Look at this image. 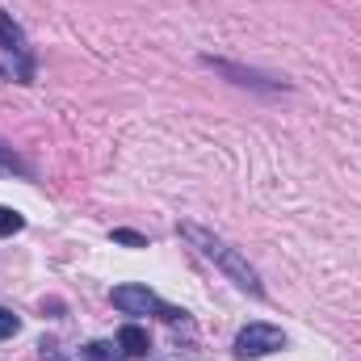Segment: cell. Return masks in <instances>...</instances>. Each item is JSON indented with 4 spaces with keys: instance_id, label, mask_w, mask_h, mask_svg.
<instances>
[{
    "instance_id": "obj_8",
    "label": "cell",
    "mask_w": 361,
    "mask_h": 361,
    "mask_svg": "<svg viewBox=\"0 0 361 361\" xmlns=\"http://www.w3.org/2000/svg\"><path fill=\"white\" fill-rule=\"evenodd\" d=\"M17 332H21V319H17L8 307H0V341H13Z\"/></svg>"
},
{
    "instance_id": "obj_9",
    "label": "cell",
    "mask_w": 361,
    "mask_h": 361,
    "mask_svg": "<svg viewBox=\"0 0 361 361\" xmlns=\"http://www.w3.org/2000/svg\"><path fill=\"white\" fill-rule=\"evenodd\" d=\"M114 244H126V248H147V235H139V231H130V227H118V231H114Z\"/></svg>"
},
{
    "instance_id": "obj_6",
    "label": "cell",
    "mask_w": 361,
    "mask_h": 361,
    "mask_svg": "<svg viewBox=\"0 0 361 361\" xmlns=\"http://www.w3.org/2000/svg\"><path fill=\"white\" fill-rule=\"evenodd\" d=\"M85 357L89 361H122L126 353H122L118 341H89V345H85Z\"/></svg>"
},
{
    "instance_id": "obj_1",
    "label": "cell",
    "mask_w": 361,
    "mask_h": 361,
    "mask_svg": "<svg viewBox=\"0 0 361 361\" xmlns=\"http://www.w3.org/2000/svg\"><path fill=\"white\" fill-rule=\"evenodd\" d=\"M177 231L189 240V244H193V248H197V252H202V257H206V261H214V265L227 273L240 290H248V294H257V298L265 294V286H261L257 269L248 265V257H244L240 248H231L227 240H219L214 231H206V227H197V223H180Z\"/></svg>"
},
{
    "instance_id": "obj_3",
    "label": "cell",
    "mask_w": 361,
    "mask_h": 361,
    "mask_svg": "<svg viewBox=\"0 0 361 361\" xmlns=\"http://www.w3.org/2000/svg\"><path fill=\"white\" fill-rule=\"evenodd\" d=\"M286 349V332L273 328V324H248L235 332V353L240 357H269Z\"/></svg>"
},
{
    "instance_id": "obj_2",
    "label": "cell",
    "mask_w": 361,
    "mask_h": 361,
    "mask_svg": "<svg viewBox=\"0 0 361 361\" xmlns=\"http://www.w3.org/2000/svg\"><path fill=\"white\" fill-rule=\"evenodd\" d=\"M109 302L122 311V315H160V319H169V324H177L185 319V311L180 307H169V302H160L156 298V290H147V286H114L109 290Z\"/></svg>"
},
{
    "instance_id": "obj_7",
    "label": "cell",
    "mask_w": 361,
    "mask_h": 361,
    "mask_svg": "<svg viewBox=\"0 0 361 361\" xmlns=\"http://www.w3.org/2000/svg\"><path fill=\"white\" fill-rule=\"evenodd\" d=\"M25 227V219L13 210V206H0V235H17Z\"/></svg>"
},
{
    "instance_id": "obj_10",
    "label": "cell",
    "mask_w": 361,
    "mask_h": 361,
    "mask_svg": "<svg viewBox=\"0 0 361 361\" xmlns=\"http://www.w3.org/2000/svg\"><path fill=\"white\" fill-rule=\"evenodd\" d=\"M38 349H42V361H63V353H59V345H55V341H42Z\"/></svg>"
},
{
    "instance_id": "obj_11",
    "label": "cell",
    "mask_w": 361,
    "mask_h": 361,
    "mask_svg": "<svg viewBox=\"0 0 361 361\" xmlns=\"http://www.w3.org/2000/svg\"><path fill=\"white\" fill-rule=\"evenodd\" d=\"M0 169H4V164H0Z\"/></svg>"
},
{
    "instance_id": "obj_4",
    "label": "cell",
    "mask_w": 361,
    "mask_h": 361,
    "mask_svg": "<svg viewBox=\"0 0 361 361\" xmlns=\"http://www.w3.org/2000/svg\"><path fill=\"white\" fill-rule=\"evenodd\" d=\"M118 345H122L126 357H147V349H152L147 328H139V324H122V328H118Z\"/></svg>"
},
{
    "instance_id": "obj_5",
    "label": "cell",
    "mask_w": 361,
    "mask_h": 361,
    "mask_svg": "<svg viewBox=\"0 0 361 361\" xmlns=\"http://www.w3.org/2000/svg\"><path fill=\"white\" fill-rule=\"evenodd\" d=\"M0 42H4V47H8L13 55H21V63L30 68V47H25V34L17 30V21H13V17H8L4 8H0Z\"/></svg>"
}]
</instances>
